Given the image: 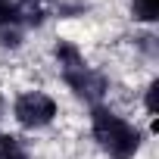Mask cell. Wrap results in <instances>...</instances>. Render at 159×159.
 Segmentation results:
<instances>
[{"mask_svg": "<svg viewBox=\"0 0 159 159\" xmlns=\"http://www.w3.org/2000/svg\"><path fill=\"white\" fill-rule=\"evenodd\" d=\"M91 134L109 159H134L143 147V131L103 103L91 106Z\"/></svg>", "mask_w": 159, "mask_h": 159, "instance_id": "obj_1", "label": "cell"}, {"mask_svg": "<svg viewBox=\"0 0 159 159\" xmlns=\"http://www.w3.org/2000/svg\"><path fill=\"white\" fill-rule=\"evenodd\" d=\"M56 116H59V103L47 91H22L13 100V119L22 131H41L53 125Z\"/></svg>", "mask_w": 159, "mask_h": 159, "instance_id": "obj_2", "label": "cell"}, {"mask_svg": "<svg viewBox=\"0 0 159 159\" xmlns=\"http://www.w3.org/2000/svg\"><path fill=\"white\" fill-rule=\"evenodd\" d=\"M62 84L78 97V100H88L91 106H97L103 100V94L109 91V81H106V75L97 72L94 66H84V69H78L72 75H62Z\"/></svg>", "mask_w": 159, "mask_h": 159, "instance_id": "obj_3", "label": "cell"}, {"mask_svg": "<svg viewBox=\"0 0 159 159\" xmlns=\"http://www.w3.org/2000/svg\"><path fill=\"white\" fill-rule=\"evenodd\" d=\"M53 62H56L59 78H62V75H72V72H78V69H84V66H91V62L84 59V53L78 50L72 41H66V38H59V41L53 44Z\"/></svg>", "mask_w": 159, "mask_h": 159, "instance_id": "obj_4", "label": "cell"}, {"mask_svg": "<svg viewBox=\"0 0 159 159\" xmlns=\"http://www.w3.org/2000/svg\"><path fill=\"white\" fill-rule=\"evenodd\" d=\"M16 3H19V10H22V22H25V28H38V25H44L47 10H50L53 0H16Z\"/></svg>", "mask_w": 159, "mask_h": 159, "instance_id": "obj_5", "label": "cell"}, {"mask_svg": "<svg viewBox=\"0 0 159 159\" xmlns=\"http://www.w3.org/2000/svg\"><path fill=\"white\" fill-rule=\"evenodd\" d=\"M128 10H131V19H134V22L153 25V22L159 19V0H131Z\"/></svg>", "mask_w": 159, "mask_h": 159, "instance_id": "obj_6", "label": "cell"}, {"mask_svg": "<svg viewBox=\"0 0 159 159\" xmlns=\"http://www.w3.org/2000/svg\"><path fill=\"white\" fill-rule=\"evenodd\" d=\"M0 159H31L16 134H0Z\"/></svg>", "mask_w": 159, "mask_h": 159, "instance_id": "obj_7", "label": "cell"}, {"mask_svg": "<svg viewBox=\"0 0 159 159\" xmlns=\"http://www.w3.org/2000/svg\"><path fill=\"white\" fill-rule=\"evenodd\" d=\"M156 97H159V78H150V84L143 88V112H147V119L153 122V131H156V116H159Z\"/></svg>", "mask_w": 159, "mask_h": 159, "instance_id": "obj_8", "label": "cell"}, {"mask_svg": "<svg viewBox=\"0 0 159 159\" xmlns=\"http://www.w3.org/2000/svg\"><path fill=\"white\" fill-rule=\"evenodd\" d=\"M7 25H22L25 28L22 10H19L16 0H0V28H7Z\"/></svg>", "mask_w": 159, "mask_h": 159, "instance_id": "obj_9", "label": "cell"}, {"mask_svg": "<svg viewBox=\"0 0 159 159\" xmlns=\"http://www.w3.org/2000/svg\"><path fill=\"white\" fill-rule=\"evenodd\" d=\"M25 41V28L22 25H7V28H0V47L3 50H19Z\"/></svg>", "mask_w": 159, "mask_h": 159, "instance_id": "obj_10", "label": "cell"}, {"mask_svg": "<svg viewBox=\"0 0 159 159\" xmlns=\"http://www.w3.org/2000/svg\"><path fill=\"white\" fill-rule=\"evenodd\" d=\"M3 106H7V100H3V94H0V119H3Z\"/></svg>", "mask_w": 159, "mask_h": 159, "instance_id": "obj_11", "label": "cell"}]
</instances>
